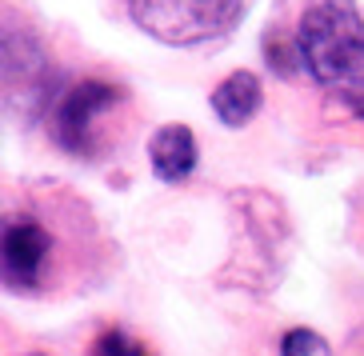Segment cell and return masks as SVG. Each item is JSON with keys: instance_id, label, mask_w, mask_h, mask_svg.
Here are the masks:
<instances>
[{"instance_id": "5", "label": "cell", "mask_w": 364, "mask_h": 356, "mask_svg": "<svg viewBox=\"0 0 364 356\" xmlns=\"http://www.w3.org/2000/svg\"><path fill=\"white\" fill-rule=\"evenodd\" d=\"M48 252H53V237L41 220H33V216L4 220V284L12 292H28L41 284Z\"/></svg>"}, {"instance_id": "6", "label": "cell", "mask_w": 364, "mask_h": 356, "mask_svg": "<svg viewBox=\"0 0 364 356\" xmlns=\"http://www.w3.org/2000/svg\"><path fill=\"white\" fill-rule=\"evenodd\" d=\"M196 156H200V149H196V136L188 124H164V129L152 132L149 164H152V173H156V180L181 184L196 168Z\"/></svg>"}, {"instance_id": "1", "label": "cell", "mask_w": 364, "mask_h": 356, "mask_svg": "<svg viewBox=\"0 0 364 356\" xmlns=\"http://www.w3.org/2000/svg\"><path fill=\"white\" fill-rule=\"evenodd\" d=\"M296 53L309 76L328 92L353 97L364 88V12L356 0H304Z\"/></svg>"}, {"instance_id": "2", "label": "cell", "mask_w": 364, "mask_h": 356, "mask_svg": "<svg viewBox=\"0 0 364 356\" xmlns=\"http://www.w3.org/2000/svg\"><path fill=\"white\" fill-rule=\"evenodd\" d=\"M124 104V88L105 80H80V85L56 92L48 108V132L68 156L97 161L112 141V120Z\"/></svg>"}, {"instance_id": "4", "label": "cell", "mask_w": 364, "mask_h": 356, "mask_svg": "<svg viewBox=\"0 0 364 356\" xmlns=\"http://www.w3.org/2000/svg\"><path fill=\"white\" fill-rule=\"evenodd\" d=\"M48 85H53V68H48V53L41 48V41L9 24L4 28V112L21 120L36 112L48 117L56 100Z\"/></svg>"}, {"instance_id": "3", "label": "cell", "mask_w": 364, "mask_h": 356, "mask_svg": "<svg viewBox=\"0 0 364 356\" xmlns=\"http://www.w3.org/2000/svg\"><path fill=\"white\" fill-rule=\"evenodd\" d=\"M129 16L152 41L188 48L225 36L245 16V0H129Z\"/></svg>"}, {"instance_id": "9", "label": "cell", "mask_w": 364, "mask_h": 356, "mask_svg": "<svg viewBox=\"0 0 364 356\" xmlns=\"http://www.w3.org/2000/svg\"><path fill=\"white\" fill-rule=\"evenodd\" d=\"M92 356H149V348L132 336H124L120 328H108L92 340Z\"/></svg>"}, {"instance_id": "7", "label": "cell", "mask_w": 364, "mask_h": 356, "mask_svg": "<svg viewBox=\"0 0 364 356\" xmlns=\"http://www.w3.org/2000/svg\"><path fill=\"white\" fill-rule=\"evenodd\" d=\"M260 108V80L252 72H228L220 85L213 88V112L220 124H228V129H240V124H248V120L257 117Z\"/></svg>"}, {"instance_id": "8", "label": "cell", "mask_w": 364, "mask_h": 356, "mask_svg": "<svg viewBox=\"0 0 364 356\" xmlns=\"http://www.w3.org/2000/svg\"><path fill=\"white\" fill-rule=\"evenodd\" d=\"M280 356H332V348L312 328H289V333L280 336Z\"/></svg>"}]
</instances>
